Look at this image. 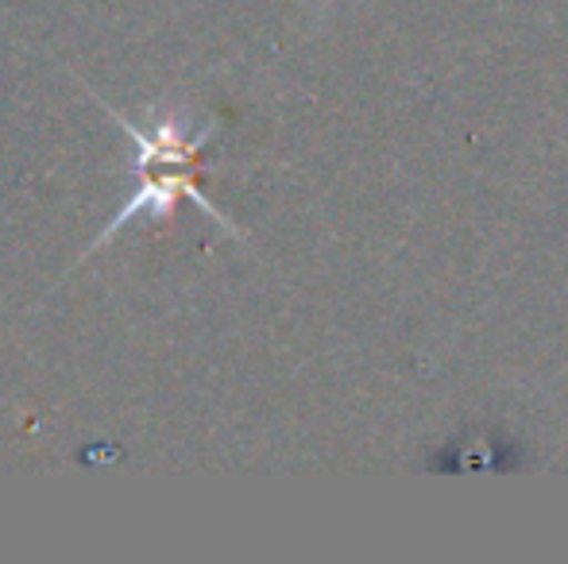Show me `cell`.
<instances>
[{"instance_id": "6da1fadb", "label": "cell", "mask_w": 568, "mask_h": 564, "mask_svg": "<svg viewBox=\"0 0 568 564\" xmlns=\"http://www.w3.org/2000/svg\"><path fill=\"white\" fill-rule=\"evenodd\" d=\"M113 116H116L120 129L135 140V147H140V155H135V174H140V182H135L132 202L109 221L101 240L116 236L120 228H124L132 217H140V213L163 217V213H171V205L179 202V197H194L202 209L217 213L210 205V197L197 194V182H194L197 147L205 143V132L197 140H186V124H182L179 116H159V121L148 124V129H135L124 113H113Z\"/></svg>"}]
</instances>
